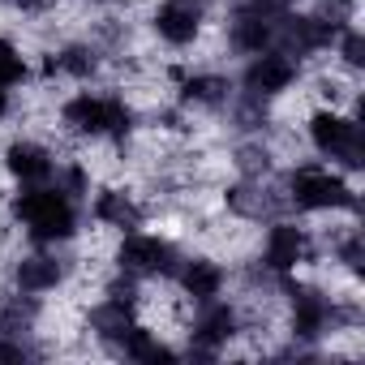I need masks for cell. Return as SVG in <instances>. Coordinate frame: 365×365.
<instances>
[{
  "label": "cell",
  "mask_w": 365,
  "mask_h": 365,
  "mask_svg": "<svg viewBox=\"0 0 365 365\" xmlns=\"http://www.w3.org/2000/svg\"><path fill=\"white\" fill-rule=\"evenodd\" d=\"M5 215L22 232L26 245H73L86 228V211L78 198H69L56 180L48 185H26L9 194Z\"/></svg>",
  "instance_id": "3957f363"
},
{
  "label": "cell",
  "mask_w": 365,
  "mask_h": 365,
  "mask_svg": "<svg viewBox=\"0 0 365 365\" xmlns=\"http://www.w3.org/2000/svg\"><path fill=\"white\" fill-rule=\"evenodd\" d=\"M56 163H61V150L48 133H35V129H5L0 138V172L14 190H26V185H48L56 176Z\"/></svg>",
  "instance_id": "ba28073f"
},
{
  "label": "cell",
  "mask_w": 365,
  "mask_h": 365,
  "mask_svg": "<svg viewBox=\"0 0 365 365\" xmlns=\"http://www.w3.org/2000/svg\"><path fill=\"white\" fill-rule=\"evenodd\" d=\"M0 82L14 91H26L35 82V52L14 26H0Z\"/></svg>",
  "instance_id": "7c38bea8"
},
{
  "label": "cell",
  "mask_w": 365,
  "mask_h": 365,
  "mask_svg": "<svg viewBox=\"0 0 365 365\" xmlns=\"http://www.w3.org/2000/svg\"><path fill=\"white\" fill-rule=\"evenodd\" d=\"M271 275L279 279H292V275H305L314 262H318V245H314V232H309V220L301 215H279V220H267L258 228V254H254Z\"/></svg>",
  "instance_id": "52a82bcc"
},
{
  "label": "cell",
  "mask_w": 365,
  "mask_h": 365,
  "mask_svg": "<svg viewBox=\"0 0 365 365\" xmlns=\"http://www.w3.org/2000/svg\"><path fill=\"white\" fill-rule=\"evenodd\" d=\"M215 22H220V5H215V0H150L146 14H142L146 39L163 56H180V61L202 43V35Z\"/></svg>",
  "instance_id": "277c9868"
},
{
  "label": "cell",
  "mask_w": 365,
  "mask_h": 365,
  "mask_svg": "<svg viewBox=\"0 0 365 365\" xmlns=\"http://www.w3.org/2000/svg\"><path fill=\"white\" fill-rule=\"evenodd\" d=\"M279 185H284L288 211L301 220L331 215V211H361V176H352L335 163H322L314 155L284 163Z\"/></svg>",
  "instance_id": "7a4b0ae2"
},
{
  "label": "cell",
  "mask_w": 365,
  "mask_h": 365,
  "mask_svg": "<svg viewBox=\"0 0 365 365\" xmlns=\"http://www.w3.org/2000/svg\"><path fill=\"white\" fill-rule=\"evenodd\" d=\"M82 211H86V224H91V228H103V232H112V237H120V232H133V228H146V224H150L146 198H142V190L133 185L129 176L95 180V190L86 194Z\"/></svg>",
  "instance_id": "9c48e42d"
},
{
  "label": "cell",
  "mask_w": 365,
  "mask_h": 365,
  "mask_svg": "<svg viewBox=\"0 0 365 365\" xmlns=\"http://www.w3.org/2000/svg\"><path fill=\"white\" fill-rule=\"evenodd\" d=\"M228 279H232V267L220 254L202 250V245H185V254H180V262L172 271V284L185 292L194 305H207V301L228 297Z\"/></svg>",
  "instance_id": "8fae6325"
},
{
  "label": "cell",
  "mask_w": 365,
  "mask_h": 365,
  "mask_svg": "<svg viewBox=\"0 0 365 365\" xmlns=\"http://www.w3.org/2000/svg\"><path fill=\"white\" fill-rule=\"evenodd\" d=\"M232 73H237V91L258 103H279L301 86V61H292L284 48H262L237 61Z\"/></svg>",
  "instance_id": "30bf717a"
},
{
  "label": "cell",
  "mask_w": 365,
  "mask_h": 365,
  "mask_svg": "<svg viewBox=\"0 0 365 365\" xmlns=\"http://www.w3.org/2000/svg\"><path fill=\"white\" fill-rule=\"evenodd\" d=\"M133 129H138L133 103H129L116 86H108V82L73 86V91H65L61 103H56V133L69 138L73 146L125 142Z\"/></svg>",
  "instance_id": "6da1fadb"
},
{
  "label": "cell",
  "mask_w": 365,
  "mask_h": 365,
  "mask_svg": "<svg viewBox=\"0 0 365 365\" xmlns=\"http://www.w3.org/2000/svg\"><path fill=\"white\" fill-rule=\"evenodd\" d=\"M301 138H305V155H314L322 163H335V168L361 176V159H365L361 116L335 112V108H305Z\"/></svg>",
  "instance_id": "5b68a950"
},
{
  "label": "cell",
  "mask_w": 365,
  "mask_h": 365,
  "mask_svg": "<svg viewBox=\"0 0 365 365\" xmlns=\"http://www.w3.org/2000/svg\"><path fill=\"white\" fill-rule=\"evenodd\" d=\"M180 254H185V241H176L172 232L146 224V228H133V232H120L112 241V267L138 284H159V279H172Z\"/></svg>",
  "instance_id": "8992f818"
},
{
  "label": "cell",
  "mask_w": 365,
  "mask_h": 365,
  "mask_svg": "<svg viewBox=\"0 0 365 365\" xmlns=\"http://www.w3.org/2000/svg\"><path fill=\"white\" fill-rule=\"evenodd\" d=\"M14 112H18V91L0 82V129L14 125Z\"/></svg>",
  "instance_id": "4fadbf2b"
}]
</instances>
